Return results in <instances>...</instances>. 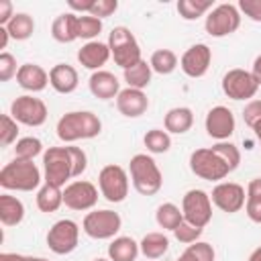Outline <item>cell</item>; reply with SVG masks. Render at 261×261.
<instances>
[{
  "label": "cell",
  "instance_id": "obj_14",
  "mask_svg": "<svg viewBox=\"0 0 261 261\" xmlns=\"http://www.w3.org/2000/svg\"><path fill=\"white\" fill-rule=\"evenodd\" d=\"M210 200L212 204L226 212V214H234L239 210L245 208V202H247V192L241 184H234V181H220L212 188V194H210Z\"/></svg>",
  "mask_w": 261,
  "mask_h": 261
},
{
  "label": "cell",
  "instance_id": "obj_19",
  "mask_svg": "<svg viewBox=\"0 0 261 261\" xmlns=\"http://www.w3.org/2000/svg\"><path fill=\"white\" fill-rule=\"evenodd\" d=\"M110 47L108 43L102 41H90L86 45H82V49L77 51V61L82 67L92 69V71H100L102 65H106V61L110 59Z\"/></svg>",
  "mask_w": 261,
  "mask_h": 261
},
{
  "label": "cell",
  "instance_id": "obj_6",
  "mask_svg": "<svg viewBox=\"0 0 261 261\" xmlns=\"http://www.w3.org/2000/svg\"><path fill=\"white\" fill-rule=\"evenodd\" d=\"M98 190L104 200L110 204H118L128 196V173L124 167L110 163L104 165L98 173Z\"/></svg>",
  "mask_w": 261,
  "mask_h": 261
},
{
  "label": "cell",
  "instance_id": "obj_3",
  "mask_svg": "<svg viewBox=\"0 0 261 261\" xmlns=\"http://www.w3.org/2000/svg\"><path fill=\"white\" fill-rule=\"evenodd\" d=\"M0 186L14 192H33L41 188V169L33 161L12 159L0 171Z\"/></svg>",
  "mask_w": 261,
  "mask_h": 261
},
{
  "label": "cell",
  "instance_id": "obj_26",
  "mask_svg": "<svg viewBox=\"0 0 261 261\" xmlns=\"http://www.w3.org/2000/svg\"><path fill=\"white\" fill-rule=\"evenodd\" d=\"M141 253L139 243L133 237H114L108 245V259L110 261H135Z\"/></svg>",
  "mask_w": 261,
  "mask_h": 261
},
{
  "label": "cell",
  "instance_id": "obj_30",
  "mask_svg": "<svg viewBox=\"0 0 261 261\" xmlns=\"http://www.w3.org/2000/svg\"><path fill=\"white\" fill-rule=\"evenodd\" d=\"M151 75H153V69L145 59L124 69V82L128 84V88H135V90H145L151 84Z\"/></svg>",
  "mask_w": 261,
  "mask_h": 261
},
{
  "label": "cell",
  "instance_id": "obj_5",
  "mask_svg": "<svg viewBox=\"0 0 261 261\" xmlns=\"http://www.w3.org/2000/svg\"><path fill=\"white\" fill-rule=\"evenodd\" d=\"M43 173H45V184H53L59 188H63L67 179L75 177L69 145L67 147H49L43 153Z\"/></svg>",
  "mask_w": 261,
  "mask_h": 261
},
{
  "label": "cell",
  "instance_id": "obj_46",
  "mask_svg": "<svg viewBox=\"0 0 261 261\" xmlns=\"http://www.w3.org/2000/svg\"><path fill=\"white\" fill-rule=\"evenodd\" d=\"M245 212L253 222L261 224V200H247L245 202Z\"/></svg>",
  "mask_w": 261,
  "mask_h": 261
},
{
  "label": "cell",
  "instance_id": "obj_41",
  "mask_svg": "<svg viewBox=\"0 0 261 261\" xmlns=\"http://www.w3.org/2000/svg\"><path fill=\"white\" fill-rule=\"evenodd\" d=\"M188 251H190L198 261H214V259H216L214 247H212L210 243H204V241H196V243L188 245Z\"/></svg>",
  "mask_w": 261,
  "mask_h": 261
},
{
  "label": "cell",
  "instance_id": "obj_7",
  "mask_svg": "<svg viewBox=\"0 0 261 261\" xmlns=\"http://www.w3.org/2000/svg\"><path fill=\"white\" fill-rule=\"evenodd\" d=\"M122 226V218L114 210H92L82 220V230L96 241L114 239Z\"/></svg>",
  "mask_w": 261,
  "mask_h": 261
},
{
  "label": "cell",
  "instance_id": "obj_17",
  "mask_svg": "<svg viewBox=\"0 0 261 261\" xmlns=\"http://www.w3.org/2000/svg\"><path fill=\"white\" fill-rule=\"evenodd\" d=\"M234 124H237L234 122V114L226 106L210 108L208 114H206V120H204L208 137H212L216 141H228L230 135L234 133Z\"/></svg>",
  "mask_w": 261,
  "mask_h": 261
},
{
  "label": "cell",
  "instance_id": "obj_47",
  "mask_svg": "<svg viewBox=\"0 0 261 261\" xmlns=\"http://www.w3.org/2000/svg\"><path fill=\"white\" fill-rule=\"evenodd\" d=\"M14 8H12V2L10 0H0V27H6L12 16H14Z\"/></svg>",
  "mask_w": 261,
  "mask_h": 261
},
{
  "label": "cell",
  "instance_id": "obj_27",
  "mask_svg": "<svg viewBox=\"0 0 261 261\" xmlns=\"http://www.w3.org/2000/svg\"><path fill=\"white\" fill-rule=\"evenodd\" d=\"M139 249H141V253H143L147 259H151V261H153V259H161V257L169 251V239H167L165 232H159V230L147 232V234L141 239Z\"/></svg>",
  "mask_w": 261,
  "mask_h": 261
},
{
  "label": "cell",
  "instance_id": "obj_34",
  "mask_svg": "<svg viewBox=\"0 0 261 261\" xmlns=\"http://www.w3.org/2000/svg\"><path fill=\"white\" fill-rule=\"evenodd\" d=\"M212 10V2L208 0H179L177 2V14L184 20H196Z\"/></svg>",
  "mask_w": 261,
  "mask_h": 261
},
{
  "label": "cell",
  "instance_id": "obj_24",
  "mask_svg": "<svg viewBox=\"0 0 261 261\" xmlns=\"http://www.w3.org/2000/svg\"><path fill=\"white\" fill-rule=\"evenodd\" d=\"M163 124H165V130L167 133L184 135L194 124V112L188 106H175V108L167 110V114L163 118Z\"/></svg>",
  "mask_w": 261,
  "mask_h": 261
},
{
  "label": "cell",
  "instance_id": "obj_53",
  "mask_svg": "<svg viewBox=\"0 0 261 261\" xmlns=\"http://www.w3.org/2000/svg\"><path fill=\"white\" fill-rule=\"evenodd\" d=\"M175 261H198V259H196V257H194V255H192V253L186 249V251H184V253H181V255H179Z\"/></svg>",
  "mask_w": 261,
  "mask_h": 261
},
{
  "label": "cell",
  "instance_id": "obj_21",
  "mask_svg": "<svg viewBox=\"0 0 261 261\" xmlns=\"http://www.w3.org/2000/svg\"><path fill=\"white\" fill-rule=\"evenodd\" d=\"M88 88L92 92V96L100 98V100H112L120 94V82L114 73L106 71V69H100V71H94L88 80Z\"/></svg>",
  "mask_w": 261,
  "mask_h": 261
},
{
  "label": "cell",
  "instance_id": "obj_40",
  "mask_svg": "<svg viewBox=\"0 0 261 261\" xmlns=\"http://www.w3.org/2000/svg\"><path fill=\"white\" fill-rule=\"evenodd\" d=\"M18 67H16V59L14 55H10L8 51L0 53V82H8L12 77H16Z\"/></svg>",
  "mask_w": 261,
  "mask_h": 261
},
{
  "label": "cell",
  "instance_id": "obj_1",
  "mask_svg": "<svg viewBox=\"0 0 261 261\" xmlns=\"http://www.w3.org/2000/svg\"><path fill=\"white\" fill-rule=\"evenodd\" d=\"M57 137L63 143H75V141H84V139H94L100 135L102 130V122L100 118L90 112V110H73V112H65L59 120H57Z\"/></svg>",
  "mask_w": 261,
  "mask_h": 261
},
{
  "label": "cell",
  "instance_id": "obj_28",
  "mask_svg": "<svg viewBox=\"0 0 261 261\" xmlns=\"http://www.w3.org/2000/svg\"><path fill=\"white\" fill-rule=\"evenodd\" d=\"M63 204V190L53 184H43L37 190V208L41 212H55Z\"/></svg>",
  "mask_w": 261,
  "mask_h": 261
},
{
  "label": "cell",
  "instance_id": "obj_11",
  "mask_svg": "<svg viewBox=\"0 0 261 261\" xmlns=\"http://www.w3.org/2000/svg\"><path fill=\"white\" fill-rule=\"evenodd\" d=\"M80 243V224L71 218L57 220L47 232V247L55 255H69Z\"/></svg>",
  "mask_w": 261,
  "mask_h": 261
},
{
  "label": "cell",
  "instance_id": "obj_22",
  "mask_svg": "<svg viewBox=\"0 0 261 261\" xmlns=\"http://www.w3.org/2000/svg\"><path fill=\"white\" fill-rule=\"evenodd\" d=\"M16 82L27 92H43L49 84V73L37 63H22L18 65Z\"/></svg>",
  "mask_w": 261,
  "mask_h": 261
},
{
  "label": "cell",
  "instance_id": "obj_16",
  "mask_svg": "<svg viewBox=\"0 0 261 261\" xmlns=\"http://www.w3.org/2000/svg\"><path fill=\"white\" fill-rule=\"evenodd\" d=\"M212 63V49L206 43H196L190 49H186V53L179 59V67L188 77H202L206 75L208 67Z\"/></svg>",
  "mask_w": 261,
  "mask_h": 261
},
{
  "label": "cell",
  "instance_id": "obj_36",
  "mask_svg": "<svg viewBox=\"0 0 261 261\" xmlns=\"http://www.w3.org/2000/svg\"><path fill=\"white\" fill-rule=\"evenodd\" d=\"M102 33V20L92 14H77V39L96 41V37Z\"/></svg>",
  "mask_w": 261,
  "mask_h": 261
},
{
  "label": "cell",
  "instance_id": "obj_35",
  "mask_svg": "<svg viewBox=\"0 0 261 261\" xmlns=\"http://www.w3.org/2000/svg\"><path fill=\"white\" fill-rule=\"evenodd\" d=\"M43 153V143L37 137H22L14 145V159L22 161H33L37 155Z\"/></svg>",
  "mask_w": 261,
  "mask_h": 261
},
{
  "label": "cell",
  "instance_id": "obj_12",
  "mask_svg": "<svg viewBox=\"0 0 261 261\" xmlns=\"http://www.w3.org/2000/svg\"><path fill=\"white\" fill-rule=\"evenodd\" d=\"M10 116L24 126H41L45 124L49 112H47V104L41 98L35 96H18L16 100H12L10 104Z\"/></svg>",
  "mask_w": 261,
  "mask_h": 261
},
{
  "label": "cell",
  "instance_id": "obj_55",
  "mask_svg": "<svg viewBox=\"0 0 261 261\" xmlns=\"http://www.w3.org/2000/svg\"><path fill=\"white\" fill-rule=\"evenodd\" d=\"M253 133H255V137H257V141H259V145H261V120L253 126Z\"/></svg>",
  "mask_w": 261,
  "mask_h": 261
},
{
  "label": "cell",
  "instance_id": "obj_50",
  "mask_svg": "<svg viewBox=\"0 0 261 261\" xmlns=\"http://www.w3.org/2000/svg\"><path fill=\"white\" fill-rule=\"evenodd\" d=\"M251 73H253L255 82L261 86V55H257V57H255V61H253V67H251Z\"/></svg>",
  "mask_w": 261,
  "mask_h": 261
},
{
  "label": "cell",
  "instance_id": "obj_45",
  "mask_svg": "<svg viewBox=\"0 0 261 261\" xmlns=\"http://www.w3.org/2000/svg\"><path fill=\"white\" fill-rule=\"evenodd\" d=\"M69 151H71V159H73V175L80 177L88 167V155L84 149L73 147V145H69Z\"/></svg>",
  "mask_w": 261,
  "mask_h": 261
},
{
  "label": "cell",
  "instance_id": "obj_31",
  "mask_svg": "<svg viewBox=\"0 0 261 261\" xmlns=\"http://www.w3.org/2000/svg\"><path fill=\"white\" fill-rule=\"evenodd\" d=\"M6 29H8V33H10L12 39L24 41V39H29V37L35 33V20H33V16L27 14V12H16V14L12 16V20L6 24Z\"/></svg>",
  "mask_w": 261,
  "mask_h": 261
},
{
  "label": "cell",
  "instance_id": "obj_18",
  "mask_svg": "<svg viewBox=\"0 0 261 261\" xmlns=\"http://www.w3.org/2000/svg\"><path fill=\"white\" fill-rule=\"evenodd\" d=\"M116 108L122 116L126 118H137L141 114L147 112L149 108V98L143 90H135V88H124L120 90V94L116 96Z\"/></svg>",
  "mask_w": 261,
  "mask_h": 261
},
{
  "label": "cell",
  "instance_id": "obj_37",
  "mask_svg": "<svg viewBox=\"0 0 261 261\" xmlns=\"http://www.w3.org/2000/svg\"><path fill=\"white\" fill-rule=\"evenodd\" d=\"M212 151L226 163V167L230 171H234L241 163V151L237 145H232L230 141H218L216 145H212Z\"/></svg>",
  "mask_w": 261,
  "mask_h": 261
},
{
  "label": "cell",
  "instance_id": "obj_32",
  "mask_svg": "<svg viewBox=\"0 0 261 261\" xmlns=\"http://www.w3.org/2000/svg\"><path fill=\"white\" fill-rule=\"evenodd\" d=\"M149 65L155 73L169 75L177 67V55L171 49H157V51H153V55L149 59Z\"/></svg>",
  "mask_w": 261,
  "mask_h": 261
},
{
  "label": "cell",
  "instance_id": "obj_39",
  "mask_svg": "<svg viewBox=\"0 0 261 261\" xmlns=\"http://www.w3.org/2000/svg\"><path fill=\"white\" fill-rule=\"evenodd\" d=\"M202 230L204 228H198V226H194V224H190V222H181L175 230H173V237L179 241V243H184V245H192V243H196L200 237H202Z\"/></svg>",
  "mask_w": 261,
  "mask_h": 261
},
{
  "label": "cell",
  "instance_id": "obj_57",
  "mask_svg": "<svg viewBox=\"0 0 261 261\" xmlns=\"http://www.w3.org/2000/svg\"><path fill=\"white\" fill-rule=\"evenodd\" d=\"M92 261H110V259H104V257H96V259H92Z\"/></svg>",
  "mask_w": 261,
  "mask_h": 261
},
{
  "label": "cell",
  "instance_id": "obj_51",
  "mask_svg": "<svg viewBox=\"0 0 261 261\" xmlns=\"http://www.w3.org/2000/svg\"><path fill=\"white\" fill-rule=\"evenodd\" d=\"M0 261H29V257L20 253H0Z\"/></svg>",
  "mask_w": 261,
  "mask_h": 261
},
{
  "label": "cell",
  "instance_id": "obj_48",
  "mask_svg": "<svg viewBox=\"0 0 261 261\" xmlns=\"http://www.w3.org/2000/svg\"><path fill=\"white\" fill-rule=\"evenodd\" d=\"M247 200H261V177H253L247 186Z\"/></svg>",
  "mask_w": 261,
  "mask_h": 261
},
{
  "label": "cell",
  "instance_id": "obj_38",
  "mask_svg": "<svg viewBox=\"0 0 261 261\" xmlns=\"http://www.w3.org/2000/svg\"><path fill=\"white\" fill-rule=\"evenodd\" d=\"M0 143L2 147H10L12 143H16V137H18V122L10 116V114H2V120H0Z\"/></svg>",
  "mask_w": 261,
  "mask_h": 261
},
{
  "label": "cell",
  "instance_id": "obj_15",
  "mask_svg": "<svg viewBox=\"0 0 261 261\" xmlns=\"http://www.w3.org/2000/svg\"><path fill=\"white\" fill-rule=\"evenodd\" d=\"M63 204L69 210H92L98 204V188L92 181L75 179L63 188Z\"/></svg>",
  "mask_w": 261,
  "mask_h": 261
},
{
  "label": "cell",
  "instance_id": "obj_52",
  "mask_svg": "<svg viewBox=\"0 0 261 261\" xmlns=\"http://www.w3.org/2000/svg\"><path fill=\"white\" fill-rule=\"evenodd\" d=\"M10 39H12V37H10V33H8V29H6V27H0V49H6V45H8Z\"/></svg>",
  "mask_w": 261,
  "mask_h": 261
},
{
  "label": "cell",
  "instance_id": "obj_8",
  "mask_svg": "<svg viewBox=\"0 0 261 261\" xmlns=\"http://www.w3.org/2000/svg\"><path fill=\"white\" fill-rule=\"evenodd\" d=\"M190 169L194 175H198L200 179H206V181H220L230 173L226 163L212 151V147L192 151L190 153Z\"/></svg>",
  "mask_w": 261,
  "mask_h": 261
},
{
  "label": "cell",
  "instance_id": "obj_56",
  "mask_svg": "<svg viewBox=\"0 0 261 261\" xmlns=\"http://www.w3.org/2000/svg\"><path fill=\"white\" fill-rule=\"evenodd\" d=\"M29 261H49V259H45V257H29Z\"/></svg>",
  "mask_w": 261,
  "mask_h": 261
},
{
  "label": "cell",
  "instance_id": "obj_42",
  "mask_svg": "<svg viewBox=\"0 0 261 261\" xmlns=\"http://www.w3.org/2000/svg\"><path fill=\"white\" fill-rule=\"evenodd\" d=\"M116 8H118V2L116 0H94V6L90 10V14L102 20L106 16H112L116 12Z\"/></svg>",
  "mask_w": 261,
  "mask_h": 261
},
{
  "label": "cell",
  "instance_id": "obj_44",
  "mask_svg": "<svg viewBox=\"0 0 261 261\" xmlns=\"http://www.w3.org/2000/svg\"><path fill=\"white\" fill-rule=\"evenodd\" d=\"M239 12H243L253 22H261V0H241Z\"/></svg>",
  "mask_w": 261,
  "mask_h": 261
},
{
  "label": "cell",
  "instance_id": "obj_43",
  "mask_svg": "<svg viewBox=\"0 0 261 261\" xmlns=\"http://www.w3.org/2000/svg\"><path fill=\"white\" fill-rule=\"evenodd\" d=\"M243 120L247 126H255L261 120V100H249L243 108Z\"/></svg>",
  "mask_w": 261,
  "mask_h": 261
},
{
  "label": "cell",
  "instance_id": "obj_10",
  "mask_svg": "<svg viewBox=\"0 0 261 261\" xmlns=\"http://www.w3.org/2000/svg\"><path fill=\"white\" fill-rule=\"evenodd\" d=\"M181 212H184V220L204 228L210 220H212V200L210 194H206L204 190H188L181 198Z\"/></svg>",
  "mask_w": 261,
  "mask_h": 261
},
{
  "label": "cell",
  "instance_id": "obj_33",
  "mask_svg": "<svg viewBox=\"0 0 261 261\" xmlns=\"http://www.w3.org/2000/svg\"><path fill=\"white\" fill-rule=\"evenodd\" d=\"M143 143H145L147 151L149 153H155V155L167 153L171 149V137L163 128H151V130H147L145 137H143Z\"/></svg>",
  "mask_w": 261,
  "mask_h": 261
},
{
  "label": "cell",
  "instance_id": "obj_29",
  "mask_svg": "<svg viewBox=\"0 0 261 261\" xmlns=\"http://www.w3.org/2000/svg\"><path fill=\"white\" fill-rule=\"evenodd\" d=\"M155 220L163 230H175L181 222H184V212L181 208H177L173 202H163L161 206H157L155 212Z\"/></svg>",
  "mask_w": 261,
  "mask_h": 261
},
{
  "label": "cell",
  "instance_id": "obj_54",
  "mask_svg": "<svg viewBox=\"0 0 261 261\" xmlns=\"http://www.w3.org/2000/svg\"><path fill=\"white\" fill-rule=\"evenodd\" d=\"M247 261H261V247H257L251 255H249V259Z\"/></svg>",
  "mask_w": 261,
  "mask_h": 261
},
{
  "label": "cell",
  "instance_id": "obj_4",
  "mask_svg": "<svg viewBox=\"0 0 261 261\" xmlns=\"http://www.w3.org/2000/svg\"><path fill=\"white\" fill-rule=\"evenodd\" d=\"M108 47H110V55H112L114 63L122 69H128L130 65H135L143 59L141 47L128 27H114L108 35Z\"/></svg>",
  "mask_w": 261,
  "mask_h": 261
},
{
  "label": "cell",
  "instance_id": "obj_2",
  "mask_svg": "<svg viewBox=\"0 0 261 261\" xmlns=\"http://www.w3.org/2000/svg\"><path fill=\"white\" fill-rule=\"evenodd\" d=\"M128 173L133 188L141 196H155L163 186V173L155 163V159L147 153H137L130 157Z\"/></svg>",
  "mask_w": 261,
  "mask_h": 261
},
{
  "label": "cell",
  "instance_id": "obj_23",
  "mask_svg": "<svg viewBox=\"0 0 261 261\" xmlns=\"http://www.w3.org/2000/svg\"><path fill=\"white\" fill-rule=\"evenodd\" d=\"M51 37L57 43H73L77 39V14L63 12L51 24Z\"/></svg>",
  "mask_w": 261,
  "mask_h": 261
},
{
  "label": "cell",
  "instance_id": "obj_9",
  "mask_svg": "<svg viewBox=\"0 0 261 261\" xmlns=\"http://www.w3.org/2000/svg\"><path fill=\"white\" fill-rule=\"evenodd\" d=\"M241 27V12H239V6L234 4H218L214 6L208 14H206V20H204V29L210 37H226V35H232L237 29Z\"/></svg>",
  "mask_w": 261,
  "mask_h": 261
},
{
  "label": "cell",
  "instance_id": "obj_49",
  "mask_svg": "<svg viewBox=\"0 0 261 261\" xmlns=\"http://www.w3.org/2000/svg\"><path fill=\"white\" fill-rule=\"evenodd\" d=\"M67 4H69L71 10H77L82 14H90V10L94 6V0H67Z\"/></svg>",
  "mask_w": 261,
  "mask_h": 261
},
{
  "label": "cell",
  "instance_id": "obj_20",
  "mask_svg": "<svg viewBox=\"0 0 261 261\" xmlns=\"http://www.w3.org/2000/svg\"><path fill=\"white\" fill-rule=\"evenodd\" d=\"M80 84L77 69L69 63H57L49 69V86L57 94H71Z\"/></svg>",
  "mask_w": 261,
  "mask_h": 261
},
{
  "label": "cell",
  "instance_id": "obj_25",
  "mask_svg": "<svg viewBox=\"0 0 261 261\" xmlns=\"http://www.w3.org/2000/svg\"><path fill=\"white\" fill-rule=\"evenodd\" d=\"M24 218V204L10 194L0 196V222L4 226H16Z\"/></svg>",
  "mask_w": 261,
  "mask_h": 261
},
{
  "label": "cell",
  "instance_id": "obj_13",
  "mask_svg": "<svg viewBox=\"0 0 261 261\" xmlns=\"http://www.w3.org/2000/svg\"><path fill=\"white\" fill-rule=\"evenodd\" d=\"M259 90V84L255 82L253 73L241 67L228 69L222 77V92L230 100H251Z\"/></svg>",
  "mask_w": 261,
  "mask_h": 261
}]
</instances>
